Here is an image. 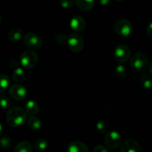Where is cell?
Segmentation results:
<instances>
[{"label": "cell", "instance_id": "cell-31", "mask_svg": "<svg viewBox=\"0 0 152 152\" xmlns=\"http://www.w3.org/2000/svg\"><path fill=\"white\" fill-rule=\"evenodd\" d=\"M1 133H2V126H1V123H0V137H1Z\"/></svg>", "mask_w": 152, "mask_h": 152}, {"label": "cell", "instance_id": "cell-25", "mask_svg": "<svg viewBox=\"0 0 152 152\" xmlns=\"http://www.w3.org/2000/svg\"><path fill=\"white\" fill-rule=\"evenodd\" d=\"M0 144L4 148H9L12 145V141L7 137H4L0 140Z\"/></svg>", "mask_w": 152, "mask_h": 152}, {"label": "cell", "instance_id": "cell-28", "mask_svg": "<svg viewBox=\"0 0 152 152\" xmlns=\"http://www.w3.org/2000/svg\"><path fill=\"white\" fill-rule=\"evenodd\" d=\"M146 34L149 38L152 39V22H151V23L148 25V27H147Z\"/></svg>", "mask_w": 152, "mask_h": 152}, {"label": "cell", "instance_id": "cell-33", "mask_svg": "<svg viewBox=\"0 0 152 152\" xmlns=\"http://www.w3.org/2000/svg\"><path fill=\"white\" fill-rule=\"evenodd\" d=\"M115 1H124V0H115Z\"/></svg>", "mask_w": 152, "mask_h": 152}, {"label": "cell", "instance_id": "cell-22", "mask_svg": "<svg viewBox=\"0 0 152 152\" xmlns=\"http://www.w3.org/2000/svg\"><path fill=\"white\" fill-rule=\"evenodd\" d=\"M115 75L119 78H123L127 75V69L123 65H119L115 68Z\"/></svg>", "mask_w": 152, "mask_h": 152}, {"label": "cell", "instance_id": "cell-1", "mask_svg": "<svg viewBox=\"0 0 152 152\" xmlns=\"http://www.w3.org/2000/svg\"><path fill=\"white\" fill-rule=\"evenodd\" d=\"M27 113L21 107L14 106L10 108L6 114V120L13 128L20 127L27 121Z\"/></svg>", "mask_w": 152, "mask_h": 152}, {"label": "cell", "instance_id": "cell-2", "mask_svg": "<svg viewBox=\"0 0 152 152\" xmlns=\"http://www.w3.org/2000/svg\"><path fill=\"white\" fill-rule=\"evenodd\" d=\"M148 56L142 53H134L130 59V65L132 69L137 72H142L148 67Z\"/></svg>", "mask_w": 152, "mask_h": 152}, {"label": "cell", "instance_id": "cell-9", "mask_svg": "<svg viewBox=\"0 0 152 152\" xmlns=\"http://www.w3.org/2000/svg\"><path fill=\"white\" fill-rule=\"evenodd\" d=\"M9 94L13 99L21 101L26 99L28 96V91L25 86L20 84H16L9 88Z\"/></svg>", "mask_w": 152, "mask_h": 152}, {"label": "cell", "instance_id": "cell-24", "mask_svg": "<svg viewBox=\"0 0 152 152\" xmlns=\"http://www.w3.org/2000/svg\"><path fill=\"white\" fill-rule=\"evenodd\" d=\"M96 128L99 133L103 134L106 132L108 126H107L106 122L104 121V120H99V121H98L97 123H96Z\"/></svg>", "mask_w": 152, "mask_h": 152}, {"label": "cell", "instance_id": "cell-32", "mask_svg": "<svg viewBox=\"0 0 152 152\" xmlns=\"http://www.w3.org/2000/svg\"><path fill=\"white\" fill-rule=\"evenodd\" d=\"M1 15H0V24H1Z\"/></svg>", "mask_w": 152, "mask_h": 152}, {"label": "cell", "instance_id": "cell-23", "mask_svg": "<svg viewBox=\"0 0 152 152\" xmlns=\"http://www.w3.org/2000/svg\"><path fill=\"white\" fill-rule=\"evenodd\" d=\"M10 104H11V102H10V99L7 96L4 94L0 95V107L1 108L7 109L10 106Z\"/></svg>", "mask_w": 152, "mask_h": 152}, {"label": "cell", "instance_id": "cell-30", "mask_svg": "<svg viewBox=\"0 0 152 152\" xmlns=\"http://www.w3.org/2000/svg\"><path fill=\"white\" fill-rule=\"evenodd\" d=\"M148 71H149L150 74H152V62H151V64L148 65Z\"/></svg>", "mask_w": 152, "mask_h": 152}, {"label": "cell", "instance_id": "cell-3", "mask_svg": "<svg viewBox=\"0 0 152 152\" xmlns=\"http://www.w3.org/2000/svg\"><path fill=\"white\" fill-rule=\"evenodd\" d=\"M39 56L36 52L32 50H25L20 56V63L25 69H31L37 65Z\"/></svg>", "mask_w": 152, "mask_h": 152}, {"label": "cell", "instance_id": "cell-10", "mask_svg": "<svg viewBox=\"0 0 152 152\" xmlns=\"http://www.w3.org/2000/svg\"><path fill=\"white\" fill-rule=\"evenodd\" d=\"M120 151L140 152V145L139 142L135 140H127L120 145Z\"/></svg>", "mask_w": 152, "mask_h": 152}, {"label": "cell", "instance_id": "cell-16", "mask_svg": "<svg viewBox=\"0 0 152 152\" xmlns=\"http://www.w3.org/2000/svg\"><path fill=\"white\" fill-rule=\"evenodd\" d=\"M14 152H33L31 144L27 141H22L16 144L14 148Z\"/></svg>", "mask_w": 152, "mask_h": 152}, {"label": "cell", "instance_id": "cell-15", "mask_svg": "<svg viewBox=\"0 0 152 152\" xmlns=\"http://www.w3.org/2000/svg\"><path fill=\"white\" fill-rule=\"evenodd\" d=\"M39 111V107L35 101L28 100L25 104V111L30 115H35L38 114Z\"/></svg>", "mask_w": 152, "mask_h": 152}, {"label": "cell", "instance_id": "cell-13", "mask_svg": "<svg viewBox=\"0 0 152 152\" xmlns=\"http://www.w3.org/2000/svg\"><path fill=\"white\" fill-rule=\"evenodd\" d=\"M75 2L80 10L88 11L94 7L95 0H75Z\"/></svg>", "mask_w": 152, "mask_h": 152}, {"label": "cell", "instance_id": "cell-17", "mask_svg": "<svg viewBox=\"0 0 152 152\" xmlns=\"http://www.w3.org/2000/svg\"><path fill=\"white\" fill-rule=\"evenodd\" d=\"M140 83L144 89L152 88V77L148 74H142L140 78Z\"/></svg>", "mask_w": 152, "mask_h": 152}, {"label": "cell", "instance_id": "cell-8", "mask_svg": "<svg viewBox=\"0 0 152 152\" xmlns=\"http://www.w3.org/2000/svg\"><path fill=\"white\" fill-rule=\"evenodd\" d=\"M114 59L120 63L127 62L131 57V49L126 45H120L114 50Z\"/></svg>", "mask_w": 152, "mask_h": 152}, {"label": "cell", "instance_id": "cell-6", "mask_svg": "<svg viewBox=\"0 0 152 152\" xmlns=\"http://www.w3.org/2000/svg\"><path fill=\"white\" fill-rule=\"evenodd\" d=\"M114 30L118 35L121 37H128L132 34L133 26L130 21L125 19H120L115 22Z\"/></svg>", "mask_w": 152, "mask_h": 152}, {"label": "cell", "instance_id": "cell-29", "mask_svg": "<svg viewBox=\"0 0 152 152\" xmlns=\"http://www.w3.org/2000/svg\"><path fill=\"white\" fill-rule=\"evenodd\" d=\"M99 3H100L102 5L105 6V5H108V4H110L111 2V0H99Z\"/></svg>", "mask_w": 152, "mask_h": 152}, {"label": "cell", "instance_id": "cell-7", "mask_svg": "<svg viewBox=\"0 0 152 152\" xmlns=\"http://www.w3.org/2000/svg\"><path fill=\"white\" fill-rule=\"evenodd\" d=\"M105 143L108 148L115 149L120 146L122 143V137L118 132L115 131H111L106 133L104 137Z\"/></svg>", "mask_w": 152, "mask_h": 152}, {"label": "cell", "instance_id": "cell-4", "mask_svg": "<svg viewBox=\"0 0 152 152\" xmlns=\"http://www.w3.org/2000/svg\"><path fill=\"white\" fill-rule=\"evenodd\" d=\"M68 46L74 53H80L84 48V39L78 34H72L68 37L67 40Z\"/></svg>", "mask_w": 152, "mask_h": 152}, {"label": "cell", "instance_id": "cell-20", "mask_svg": "<svg viewBox=\"0 0 152 152\" xmlns=\"http://www.w3.org/2000/svg\"><path fill=\"white\" fill-rule=\"evenodd\" d=\"M10 84V78L7 75L0 74V93L5 91Z\"/></svg>", "mask_w": 152, "mask_h": 152}, {"label": "cell", "instance_id": "cell-18", "mask_svg": "<svg viewBox=\"0 0 152 152\" xmlns=\"http://www.w3.org/2000/svg\"><path fill=\"white\" fill-rule=\"evenodd\" d=\"M13 81L17 83H22L25 78V73L21 68H16L12 74Z\"/></svg>", "mask_w": 152, "mask_h": 152}, {"label": "cell", "instance_id": "cell-26", "mask_svg": "<svg viewBox=\"0 0 152 152\" xmlns=\"http://www.w3.org/2000/svg\"><path fill=\"white\" fill-rule=\"evenodd\" d=\"M74 0H61L60 1L61 7L65 9L72 7L73 6H74Z\"/></svg>", "mask_w": 152, "mask_h": 152}, {"label": "cell", "instance_id": "cell-27", "mask_svg": "<svg viewBox=\"0 0 152 152\" xmlns=\"http://www.w3.org/2000/svg\"><path fill=\"white\" fill-rule=\"evenodd\" d=\"M93 152H108L107 148L102 145H97L94 147Z\"/></svg>", "mask_w": 152, "mask_h": 152}, {"label": "cell", "instance_id": "cell-12", "mask_svg": "<svg viewBox=\"0 0 152 152\" xmlns=\"http://www.w3.org/2000/svg\"><path fill=\"white\" fill-rule=\"evenodd\" d=\"M68 152H89L88 147L81 141H74L69 143Z\"/></svg>", "mask_w": 152, "mask_h": 152}, {"label": "cell", "instance_id": "cell-21", "mask_svg": "<svg viewBox=\"0 0 152 152\" xmlns=\"http://www.w3.org/2000/svg\"><path fill=\"white\" fill-rule=\"evenodd\" d=\"M34 149L37 151H43L47 148L48 142L44 139H39L34 142Z\"/></svg>", "mask_w": 152, "mask_h": 152}, {"label": "cell", "instance_id": "cell-5", "mask_svg": "<svg viewBox=\"0 0 152 152\" xmlns=\"http://www.w3.org/2000/svg\"><path fill=\"white\" fill-rule=\"evenodd\" d=\"M23 42L25 45L31 50H37L42 45V38L37 34L28 33L23 37Z\"/></svg>", "mask_w": 152, "mask_h": 152}, {"label": "cell", "instance_id": "cell-19", "mask_svg": "<svg viewBox=\"0 0 152 152\" xmlns=\"http://www.w3.org/2000/svg\"><path fill=\"white\" fill-rule=\"evenodd\" d=\"M22 32L19 29L11 30L7 34V39L10 42H18L22 39Z\"/></svg>", "mask_w": 152, "mask_h": 152}, {"label": "cell", "instance_id": "cell-11", "mask_svg": "<svg viewBox=\"0 0 152 152\" xmlns=\"http://www.w3.org/2000/svg\"><path fill=\"white\" fill-rule=\"evenodd\" d=\"M86 25V21L80 16H74L70 21V27L73 31L77 33L84 31Z\"/></svg>", "mask_w": 152, "mask_h": 152}, {"label": "cell", "instance_id": "cell-14", "mask_svg": "<svg viewBox=\"0 0 152 152\" xmlns=\"http://www.w3.org/2000/svg\"><path fill=\"white\" fill-rule=\"evenodd\" d=\"M27 123L28 127L33 131H38L42 127V120L35 116H31L27 119Z\"/></svg>", "mask_w": 152, "mask_h": 152}]
</instances>
